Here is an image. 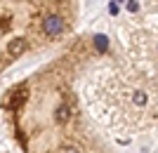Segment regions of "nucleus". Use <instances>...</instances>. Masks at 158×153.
Here are the masks:
<instances>
[{"label": "nucleus", "mask_w": 158, "mask_h": 153, "mask_svg": "<svg viewBox=\"0 0 158 153\" xmlns=\"http://www.w3.org/2000/svg\"><path fill=\"white\" fill-rule=\"evenodd\" d=\"M106 47L104 33L71 38L54 59L2 92L0 115L17 153H118L80 97V80Z\"/></svg>", "instance_id": "1"}, {"label": "nucleus", "mask_w": 158, "mask_h": 153, "mask_svg": "<svg viewBox=\"0 0 158 153\" xmlns=\"http://www.w3.org/2000/svg\"><path fill=\"white\" fill-rule=\"evenodd\" d=\"M78 0H0V75L19 59L71 40Z\"/></svg>", "instance_id": "2"}, {"label": "nucleus", "mask_w": 158, "mask_h": 153, "mask_svg": "<svg viewBox=\"0 0 158 153\" xmlns=\"http://www.w3.org/2000/svg\"><path fill=\"white\" fill-rule=\"evenodd\" d=\"M109 50L130 71L158 87V0H116Z\"/></svg>", "instance_id": "3"}]
</instances>
